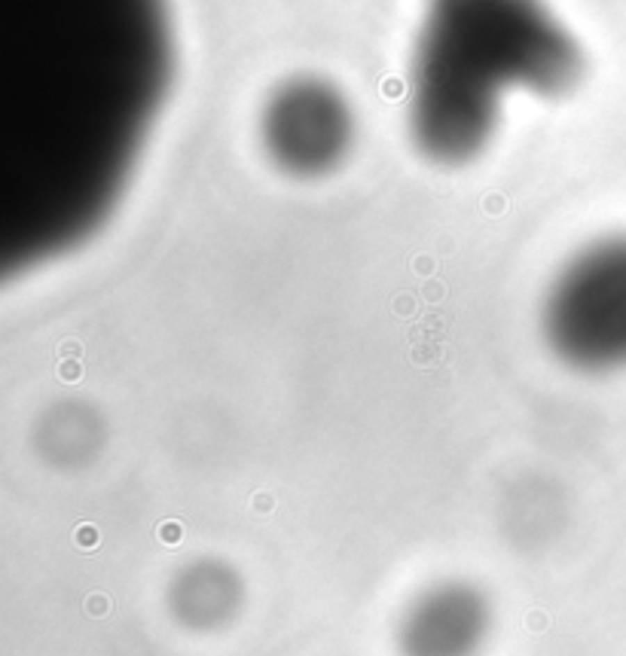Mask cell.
I'll use <instances>...</instances> for the list:
<instances>
[{
    "mask_svg": "<svg viewBox=\"0 0 626 656\" xmlns=\"http://www.w3.org/2000/svg\"><path fill=\"white\" fill-rule=\"evenodd\" d=\"M581 52L538 0H434L415 58L409 122L419 150L465 165L498 128L501 86L568 92Z\"/></svg>",
    "mask_w": 626,
    "mask_h": 656,
    "instance_id": "obj_1",
    "label": "cell"
},
{
    "mask_svg": "<svg viewBox=\"0 0 626 656\" xmlns=\"http://www.w3.org/2000/svg\"><path fill=\"white\" fill-rule=\"evenodd\" d=\"M541 333L575 373H626V233L596 238L559 269L541 305Z\"/></svg>",
    "mask_w": 626,
    "mask_h": 656,
    "instance_id": "obj_2",
    "label": "cell"
},
{
    "mask_svg": "<svg viewBox=\"0 0 626 656\" xmlns=\"http://www.w3.org/2000/svg\"><path fill=\"white\" fill-rule=\"evenodd\" d=\"M263 146L290 177H324L352 146V110L333 86L303 76L269 98L263 110Z\"/></svg>",
    "mask_w": 626,
    "mask_h": 656,
    "instance_id": "obj_3",
    "label": "cell"
},
{
    "mask_svg": "<svg viewBox=\"0 0 626 656\" xmlns=\"http://www.w3.org/2000/svg\"><path fill=\"white\" fill-rule=\"evenodd\" d=\"M495 626L483 586L450 577L437 580L404 607L397 620L400 656H483Z\"/></svg>",
    "mask_w": 626,
    "mask_h": 656,
    "instance_id": "obj_4",
    "label": "cell"
},
{
    "mask_svg": "<svg viewBox=\"0 0 626 656\" xmlns=\"http://www.w3.org/2000/svg\"><path fill=\"white\" fill-rule=\"evenodd\" d=\"M245 598L238 574L223 562H192L168 586V605L190 629H217L229 623Z\"/></svg>",
    "mask_w": 626,
    "mask_h": 656,
    "instance_id": "obj_5",
    "label": "cell"
}]
</instances>
